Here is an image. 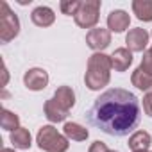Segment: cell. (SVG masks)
I'll return each instance as SVG.
<instances>
[{
	"label": "cell",
	"mask_w": 152,
	"mask_h": 152,
	"mask_svg": "<svg viewBox=\"0 0 152 152\" xmlns=\"http://www.w3.org/2000/svg\"><path fill=\"white\" fill-rule=\"evenodd\" d=\"M84 116L91 127L109 136L122 138L138 129L141 106L134 93L122 88H111L93 102Z\"/></svg>",
	"instance_id": "obj_1"
},
{
	"label": "cell",
	"mask_w": 152,
	"mask_h": 152,
	"mask_svg": "<svg viewBox=\"0 0 152 152\" xmlns=\"http://www.w3.org/2000/svg\"><path fill=\"white\" fill-rule=\"evenodd\" d=\"M113 68L111 63V56H106L102 52H95L93 56H90L88 59V68H86V75H84V83L90 90L97 91L104 86L109 84V70Z\"/></svg>",
	"instance_id": "obj_2"
},
{
	"label": "cell",
	"mask_w": 152,
	"mask_h": 152,
	"mask_svg": "<svg viewBox=\"0 0 152 152\" xmlns=\"http://www.w3.org/2000/svg\"><path fill=\"white\" fill-rule=\"evenodd\" d=\"M36 143L45 152H66L68 147H70L68 138L64 134L57 132V129L52 127V125H43L38 131Z\"/></svg>",
	"instance_id": "obj_3"
},
{
	"label": "cell",
	"mask_w": 152,
	"mask_h": 152,
	"mask_svg": "<svg viewBox=\"0 0 152 152\" xmlns=\"http://www.w3.org/2000/svg\"><path fill=\"white\" fill-rule=\"evenodd\" d=\"M20 34V20L9 9L7 2H0V41L9 43Z\"/></svg>",
	"instance_id": "obj_4"
},
{
	"label": "cell",
	"mask_w": 152,
	"mask_h": 152,
	"mask_svg": "<svg viewBox=\"0 0 152 152\" xmlns=\"http://www.w3.org/2000/svg\"><path fill=\"white\" fill-rule=\"evenodd\" d=\"M99 11H100V0H84L79 6V11L75 13V23L83 29H93L99 23Z\"/></svg>",
	"instance_id": "obj_5"
},
{
	"label": "cell",
	"mask_w": 152,
	"mask_h": 152,
	"mask_svg": "<svg viewBox=\"0 0 152 152\" xmlns=\"http://www.w3.org/2000/svg\"><path fill=\"white\" fill-rule=\"evenodd\" d=\"M86 43L95 52H102L111 43V31L109 29H102V27H95V29H91L86 34Z\"/></svg>",
	"instance_id": "obj_6"
},
{
	"label": "cell",
	"mask_w": 152,
	"mask_h": 152,
	"mask_svg": "<svg viewBox=\"0 0 152 152\" xmlns=\"http://www.w3.org/2000/svg\"><path fill=\"white\" fill-rule=\"evenodd\" d=\"M23 84L32 91H41L48 84V73L43 68H31L23 75Z\"/></svg>",
	"instance_id": "obj_7"
},
{
	"label": "cell",
	"mask_w": 152,
	"mask_h": 152,
	"mask_svg": "<svg viewBox=\"0 0 152 152\" xmlns=\"http://www.w3.org/2000/svg\"><path fill=\"white\" fill-rule=\"evenodd\" d=\"M125 43L131 52H143L148 45V32L141 27L131 29L125 36Z\"/></svg>",
	"instance_id": "obj_8"
},
{
	"label": "cell",
	"mask_w": 152,
	"mask_h": 152,
	"mask_svg": "<svg viewBox=\"0 0 152 152\" xmlns=\"http://www.w3.org/2000/svg\"><path fill=\"white\" fill-rule=\"evenodd\" d=\"M129 23H131V16L122 9H115L107 16V29L111 32H124L125 29H129Z\"/></svg>",
	"instance_id": "obj_9"
},
{
	"label": "cell",
	"mask_w": 152,
	"mask_h": 152,
	"mask_svg": "<svg viewBox=\"0 0 152 152\" xmlns=\"http://www.w3.org/2000/svg\"><path fill=\"white\" fill-rule=\"evenodd\" d=\"M31 20H32V23L38 25V27H48V25L54 23L56 15H54V11H52L50 7H47V6H39V7H36V9L32 11Z\"/></svg>",
	"instance_id": "obj_10"
},
{
	"label": "cell",
	"mask_w": 152,
	"mask_h": 152,
	"mask_svg": "<svg viewBox=\"0 0 152 152\" xmlns=\"http://www.w3.org/2000/svg\"><path fill=\"white\" fill-rule=\"evenodd\" d=\"M43 109H45V116H47L52 124L64 122V120H66V116H68V111H66L64 107H61V106L57 104V100H56V99L47 100Z\"/></svg>",
	"instance_id": "obj_11"
},
{
	"label": "cell",
	"mask_w": 152,
	"mask_h": 152,
	"mask_svg": "<svg viewBox=\"0 0 152 152\" xmlns=\"http://www.w3.org/2000/svg\"><path fill=\"white\" fill-rule=\"evenodd\" d=\"M111 63L116 72H125L132 63V52L129 48H116L111 56Z\"/></svg>",
	"instance_id": "obj_12"
},
{
	"label": "cell",
	"mask_w": 152,
	"mask_h": 152,
	"mask_svg": "<svg viewBox=\"0 0 152 152\" xmlns=\"http://www.w3.org/2000/svg\"><path fill=\"white\" fill-rule=\"evenodd\" d=\"M63 134L68 140H72V141H86L88 136H90V132H88L86 127L75 124V122H66L64 127H63Z\"/></svg>",
	"instance_id": "obj_13"
},
{
	"label": "cell",
	"mask_w": 152,
	"mask_h": 152,
	"mask_svg": "<svg viewBox=\"0 0 152 152\" xmlns=\"http://www.w3.org/2000/svg\"><path fill=\"white\" fill-rule=\"evenodd\" d=\"M11 143L15 145V148H20V150H29L31 145H32V136L29 132V129L25 127H18L16 131L11 132Z\"/></svg>",
	"instance_id": "obj_14"
},
{
	"label": "cell",
	"mask_w": 152,
	"mask_h": 152,
	"mask_svg": "<svg viewBox=\"0 0 152 152\" xmlns=\"http://www.w3.org/2000/svg\"><path fill=\"white\" fill-rule=\"evenodd\" d=\"M131 81H132V86H136L138 90L145 91L147 95H152V77H150V75H147L141 68H136L132 72Z\"/></svg>",
	"instance_id": "obj_15"
},
{
	"label": "cell",
	"mask_w": 152,
	"mask_h": 152,
	"mask_svg": "<svg viewBox=\"0 0 152 152\" xmlns=\"http://www.w3.org/2000/svg\"><path fill=\"white\" fill-rule=\"evenodd\" d=\"M54 99H56L57 104H59L61 107H64L66 111H70V109L73 107V104H75V93H73V90H72L70 86H61V88H57L56 93H54Z\"/></svg>",
	"instance_id": "obj_16"
},
{
	"label": "cell",
	"mask_w": 152,
	"mask_h": 152,
	"mask_svg": "<svg viewBox=\"0 0 152 152\" xmlns=\"http://www.w3.org/2000/svg\"><path fill=\"white\" fill-rule=\"evenodd\" d=\"M150 143H152V138H150V134L147 131H136L129 138V147L132 148V152H136V150H147L150 147Z\"/></svg>",
	"instance_id": "obj_17"
},
{
	"label": "cell",
	"mask_w": 152,
	"mask_h": 152,
	"mask_svg": "<svg viewBox=\"0 0 152 152\" xmlns=\"http://www.w3.org/2000/svg\"><path fill=\"white\" fill-rule=\"evenodd\" d=\"M132 11L138 20L141 22H152V0H134Z\"/></svg>",
	"instance_id": "obj_18"
},
{
	"label": "cell",
	"mask_w": 152,
	"mask_h": 152,
	"mask_svg": "<svg viewBox=\"0 0 152 152\" xmlns=\"http://www.w3.org/2000/svg\"><path fill=\"white\" fill-rule=\"evenodd\" d=\"M0 125H2L4 131L13 132V131H16L20 127V118H18V115L11 113L9 109H2L0 111Z\"/></svg>",
	"instance_id": "obj_19"
},
{
	"label": "cell",
	"mask_w": 152,
	"mask_h": 152,
	"mask_svg": "<svg viewBox=\"0 0 152 152\" xmlns=\"http://www.w3.org/2000/svg\"><path fill=\"white\" fill-rule=\"evenodd\" d=\"M61 6V11H63V15H68V16H75V13L79 11V6H81V2L79 0H68V2H61L59 4Z\"/></svg>",
	"instance_id": "obj_20"
},
{
	"label": "cell",
	"mask_w": 152,
	"mask_h": 152,
	"mask_svg": "<svg viewBox=\"0 0 152 152\" xmlns=\"http://www.w3.org/2000/svg\"><path fill=\"white\" fill-rule=\"evenodd\" d=\"M140 68H141L147 75H150V77H152V48H148V50L143 52V57H141V64H140Z\"/></svg>",
	"instance_id": "obj_21"
},
{
	"label": "cell",
	"mask_w": 152,
	"mask_h": 152,
	"mask_svg": "<svg viewBox=\"0 0 152 152\" xmlns=\"http://www.w3.org/2000/svg\"><path fill=\"white\" fill-rule=\"evenodd\" d=\"M109 148L106 147V143L104 141H100V140H97V141H93L91 143V147H90V150L88 152H107Z\"/></svg>",
	"instance_id": "obj_22"
},
{
	"label": "cell",
	"mask_w": 152,
	"mask_h": 152,
	"mask_svg": "<svg viewBox=\"0 0 152 152\" xmlns=\"http://www.w3.org/2000/svg\"><path fill=\"white\" fill-rule=\"evenodd\" d=\"M143 111H145V115L152 116V95H147L143 99Z\"/></svg>",
	"instance_id": "obj_23"
},
{
	"label": "cell",
	"mask_w": 152,
	"mask_h": 152,
	"mask_svg": "<svg viewBox=\"0 0 152 152\" xmlns=\"http://www.w3.org/2000/svg\"><path fill=\"white\" fill-rule=\"evenodd\" d=\"M2 72H4V81H2V88H6V84H7V77H9V75H7V68L4 66V70H2Z\"/></svg>",
	"instance_id": "obj_24"
},
{
	"label": "cell",
	"mask_w": 152,
	"mask_h": 152,
	"mask_svg": "<svg viewBox=\"0 0 152 152\" xmlns=\"http://www.w3.org/2000/svg\"><path fill=\"white\" fill-rule=\"evenodd\" d=\"M2 152H15L13 148H2Z\"/></svg>",
	"instance_id": "obj_25"
},
{
	"label": "cell",
	"mask_w": 152,
	"mask_h": 152,
	"mask_svg": "<svg viewBox=\"0 0 152 152\" xmlns=\"http://www.w3.org/2000/svg\"><path fill=\"white\" fill-rule=\"evenodd\" d=\"M136 152H148V150H136Z\"/></svg>",
	"instance_id": "obj_26"
},
{
	"label": "cell",
	"mask_w": 152,
	"mask_h": 152,
	"mask_svg": "<svg viewBox=\"0 0 152 152\" xmlns=\"http://www.w3.org/2000/svg\"><path fill=\"white\" fill-rule=\"evenodd\" d=\"M107 152H116V150H107Z\"/></svg>",
	"instance_id": "obj_27"
}]
</instances>
